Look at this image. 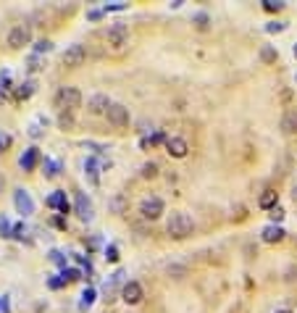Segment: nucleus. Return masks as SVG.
Segmentation results:
<instances>
[{
    "label": "nucleus",
    "mask_w": 297,
    "mask_h": 313,
    "mask_svg": "<svg viewBox=\"0 0 297 313\" xmlns=\"http://www.w3.org/2000/svg\"><path fill=\"white\" fill-rule=\"evenodd\" d=\"M268 216H271V221H273V224H279V221H282V218H284V211H282V208H279V206H276V208H273V211H271V213H268Z\"/></svg>",
    "instance_id": "f704fd0d"
},
{
    "label": "nucleus",
    "mask_w": 297,
    "mask_h": 313,
    "mask_svg": "<svg viewBox=\"0 0 297 313\" xmlns=\"http://www.w3.org/2000/svg\"><path fill=\"white\" fill-rule=\"evenodd\" d=\"M142 176H145V179H155V176H158V163H153V161L145 163V166H142Z\"/></svg>",
    "instance_id": "a878e982"
},
{
    "label": "nucleus",
    "mask_w": 297,
    "mask_h": 313,
    "mask_svg": "<svg viewBox=\"0 0 297 313\" xmlns=\"http://www.w3.org/2000/svg\"><path fill=\"white\" fill-rule=\"evenodd\" d=\"M58 124H61V129H71L74 126V114H61Z\"/></svg>",
    "instance_id": "cd10ccee"
},
{
    "label": "nucleus",
    "mask_w": 297,
    "mask_h": 313,
    "mask_svg": "<svg viewBox=\"0 0 297 313\" xmlns=\"http://www.w3.org/2000/svg\"><path fill=\"white\" fill-rule=\"evenodd\" d=\"M74 211H77V216L82 221H92V216H95L92 203H89V197L84 192H77V197H74Z\"/></svg>",
    "instance_id": "6e6552de"
},
{
    "label": "nucleus",
    "mask_w": 297,
    "mask_h": 313,
    "mask_svg": "<svg viewBox=\"0 0 297 313\" xmlns=\"http://www.w3.org/2000/svg\"><path fill=\"white\" fill-rule=\"evenodd\" d=\"M105 40H108V45L110 48H124V45L129 42V29L124 27V24H113V27H108V32H105Z\"/></svg>",
    "instance_id": "423d86ee"
},
{
    "label": "nucleus",
    "mask_w": 297,
    "mask_h": 313,
    "mask_svg": "<svg viewBox=\"0 0 297 313\" xmlns=\"http://www.w3.org/2000/svg\"><path fill=\"white\" fill-rule=\"evenodd\" d=\"M61 279L68 284V282H77V279H82V271H79V268H63V271H61Z\"/></svg>",
    "instance_id": "b1692460"
},
{
    "label": "nucleus",
    "mask_w": 297,
    "mask_h": 313,
    "mask_svg": "<svg viewBox=\"0 0 297 313\" xmlns=\"http://www.w3.org/2000/svg\"><path fill=\"white\" fill-rule=\"evenodd\" d=\"M105 261L108 263H119V248H116V245H108V248H105Z\"/></svg>",
    "instance_id": "393cba45"
},
{
    "label": "nucleus",
    "mask_w": 297,
    "mask_h": 313,
    "mask_svg": "<svg viewBox=\"0 0 297 313\" xmlns=\"http://www.w3.org/2000/svg\"><path fill=\"white\" fill-rule=\"evenodd\" d=\"M13 237L16 240H24L27 237V227H24V224H16V227H13Z\"/></svg>",
    "instance_id": "72a5a7b5"
},
{
    "label": "nucleus",
    "mask_w": 297,
    "mask_h": 313,
    "mask_svg": "<svg viewBox=\"0 0 297 313\" xmlns=\"http://www.w3.org/2000/svg\"><path fill=\"white\" fill-rule=\"evenodd\" d=\"M92 303H95V289H92V287H87L84 292H82V303H79V308H82V310H87Z\"/></svg>",
    "instance_id": "4be33fe9"
},
{
    "label": "nucleus",
    "mask_w": 297,
    "mask_h": 313,
    "mask_svg": "<svg viewBox=\"0 0 297 313\" xmlns=\"http://www.w3.org/2000/svg\"><path fill=\"white\" fill-rule=\"evenodd\" d=\"M284 229L279 227V224H268V227L261 232V237H263V242H268V245H276V242H282L284 240Z\"/></svg>",
    "instance_id": "ddd939ff"
},
{
    "label": "nucleus",
    "mask_w": 297,
    "mask_h": 313,
    "mask_svg": "<svg viewBox=\"0 0 297 313\" xmlns=\"http://www.w3.org/2000/svg\"><path fill=\"white\" fill-rule=\"evenodd\" d=\"M276 313H292V310H276Z\"/></svg>",
    "instance_id": "79ce46f5"
},
{
    "label": "nucleus",
    "mask_w": 297,
    "mask_h": 313,
    "mask_svg": "<svg viewBox=\"0 0 297 313\" xmlns=\"http://www.w3.org/2000/svg\"><path fill=\"white\" fill-rule=\"evenodd\" d=\"M63 284H66L63 279H55V277H50V279H48V287H50V289H61Z\"/></svg>",
    "instance_id": "c9c22d12"
},
{
    "label": "nucleus",
    "mask_w": 297,
    "mask_h": 313,
    "mask_svg": "<svg viewBox=\"0 0 297 313\" xmlns=\"http://www.w3.org/2000/svg\"><path fill=\"white\" fill-rule=\"evenodd\" d=\"M21 169H24V171H34V166L40 163V150L37 148H29L24 155H21Z\"/></svg>",
    "instance_id": "2eb2a0df"
},
{
    "label": "nucleus",
    "mask_w": 297,
    "mask_h": 313,
    "mask_svg": "<svg viewBox=\"0 0 297 313\" xmlns=\"http://www.w3.org/2000/svg\"><path fill=\"white\" fill-rule=\"evenodd\" d=\"M29 40H32V32H29V27H24V24L13 27V29L8 32V37H6V42H8L11 50H21L24 45H29Z\"/></svg>",
    "instance_id": "20e7f679"
},
{
    "label": "nucleus",
    "mask_w": 297,
    "mask_h": 313,
    "mask_svg": "<svg viewBox=\"0 0 297 313\" xmlns=\"http://www.w3.org/2000/svg\"><path fill=\"white\" fill-rule=\"evenodd\" d=\"M282 132L287 134V137H292V134H297V114L294 111H287V114L282 116Z\"/></svg>",
    "instance_id": "dca6fc26"
},
{
    "label": "nucleus",
    "mask_w": 297,
    "mask_h": 313,
    "mask_svg": "<svg viewBox=\"0 0 297 313\" xmlns=\"http://www.w3.org/2000/svg\"><path fill=\"white\" fill-rule=\"evenodd\" d=\"M55 105L61 108V114H77L82 108V93L77 87H61L55 95Z\"/></svg>",
    "instance_id": "f03ea898"
},
{
    "label": "nucleus",
    "mask_w": 297,
    "mask_h": 313,
    "mask_svg": "<svg viewBox=\"0 0 297 313\" xmlns=\"http://www.w3.org/2000/svg\"><path fill=\"white\" fill-rule=\"evenodd\" d=\"M113 103L108 100V95H92L87 100V108H89V114H95V116H100V114H108V108H110Z\"/></svg>",
    "instance_id": "f8f14e48"
},
{
    "label": "nucleus",
    "mask_w": 297,
    "mask_h": 313,
    "mask_svg": "<svg viewBox=\"0 0 297 313\" xmlns=\"http://www.w3.org/2000/svg\"><path fill=\"white\" fill-rule=\"evenodd\" d=\"M53 263H58V266H63L66 268V258H63V253H58V250H50V255H48Z\"/></svg>",
    "instance_id": "2f4dec72"
},
{
    "label": "nucleus",
    "mask_w": 297,
    "mask_h": 313,
    "mask_svg": "<svg viewBox=\"0 0 297 313\" xmlns=\"http://www.w3.org/2000/svg\"><path fill=\"white\" fill-rule=\"evenodd\" d=\"M263 8H266L268 13H273V11H282V8H284V3H273V0H266Z\"/></svg>",
    "instance_id": "473e14b6"
},
{
    "label": "nucleus",
    "mask_w": 297,
    "mask_h": 313,
    "mask_svg": "<svg viewBox=\"0 0 297 313\" xmlns=\"http://www.w3.org/2000/svg\"><path fill=\"white\" fill-rule=\"evenodd\" d=\"M163 200L161 197H145L142 203H140V213H142V218H147V221H155V218H161V213H163Z\"/></svg>",
    "instance_id": "39448f33"
},
{
    "label": "nucleus",
    "mask_w": 297,
    "mask_h": 313,
    "mask_svg": "<svg viewBox=\"0 0 297 313\" xmlns=\"http://www.w3.org/2000/svg\"><path fill=\"white\" fill-rule=\"evenodd\" d=\"M48 206L55 208L58 213H68V211H71V206H68V200H66V192H63V190H58V192H53V195L48 197Z\"/></svg>",
    "instance_id": "4468645a"
},
{
    "label": "nucleus",
    "mask_w": 297,
    "mask_h": 313,
    "mask_svg": "<svg viewBox=\"0 0 297 313\" xmlns=\"http://www.w3.org/2000/svg\"><path fill=\"white\" fill-rule=\"evenodd\" d=\"M0 237H13L11 227H8V218L6 216H0Z\"/></svg>",
    "instance_id": "c85d7f7f"
},
{
    "label": "nucleus",
    "mask_w": 297,
    "mask_h": 313,
    "mask_svg": "<svg viewBox=\"0 0 297 313\" xmlns=\"http://www.w3.org/2000/svg\"><path fill=\"white\" fill-rule=\"evenodd\" d=\"M145 292H142V284L140 282H124L121 287V300L126 305H137V303H142Z\"/></svg>",
    "instance_id": "0eeeda50"
},
{
    "label": "nucleus",
    "mask_w": 297,
    "mask_h": 313,
    "mask_svg": "<svg viewBox=\"0 0 297 313\" xmlns=\"http://www.w3.org/2000/svg\"><path fill=\"white\" fill-rule=\"evenodd\" d=\"M58 171H61V163H58V161H48V158H45V176H48V179H55Z\"/></svg>",
    "instance_id": "5701e85b"
},
{
    "label": "nucleus",
    "mask_w": 297,
    "mask_h": 313,
    "mask_svg": "<svg viewBox=\"0 0 297 313\" xmlns=\"http://www.w3.org/2000/svg\"><path fill=\"white\" fill-rule=\"evenodd\" d=\"M34 87H37V84H34L32 79L24 82V84H18V87H16V100H29V98L34 95Z\"/></svg>",
    "instance_id": "a211bd4d"
},
{
    "label": "nucleus",
    "mask_w": 297,
    "mask_h": 313,
    "mask_svg": "<svg viewBox=\"0 0 297 313\" xmlns=\"http://www.w3.org/2000/svg\"><path fill=\"white\" fill-rule=\"evenodd\" d=\"M121 279H124V271H121V268H119L116 274H110V279L105 282V300H110L113 289H116V284H121Z\"/></svg>",
    "instance_id": "aec40b11"
},
{
    "label": "nucleus",
    "mask_w": 297,
    "mask_h": 313,
    "mask_svg": "<svg viewBox=\"0 0 297 313\" xmlns=\"http://www.w3.org/2000/svg\"><path fill=\"white\" fill-rule=\"evenodd\" d=\"M87 58V50H84V45H71V48H66L63 56H61V63L66 66V69H79V66L84 63Z\"/></svg>",
    "instance_id": "7ed1b4c3"
},
{
    "label": "nucleus",
    "mask_w": 297,
    "mask_h": 313,
    "mask_svg": "<svg viewBox=\"0 0 297 313\" xmlns=\"http://www.w3.org/2000/svg\"><path fill=\"white\" fill-rule=\"evenodd\" d=\"M284 27H287V24H279V21H271V24L266 27V32H282Z\"/></svg>",
    "instance_id": "e433bc0d"
},
{
    "label": "nucleus",
    "mask_w": 297,
    "mask_h": 313,
    "mask_svg": "<svg viewBox=\"0 0 297 313\" xmlns=\"http://www.w3.org/2000/svg\"><path fill=\"white\" fill-rule=\"evenodd\" d=\"M166 232L174 237V240H187L192 232H195V224L187 213H171L169 216V224H166Z\"/></svg>",
    "instance_id": "f257e3e1"
},
{
    "label": "nucleus",
    "mask_w": 297,
    "mask_h": 313,
    "mask_svg": "<svg viewBox=\"0 0 297 313\" xmlns=\"http://www.w3.org/2000/svg\"><path fill=\"white\" fill-rule=\"evenodd\" d=\"M108 121L113 124V126H126L129 124V108L126 105H121V103H113L110 108H108Z\"/></svg>",
    "instance_id": "1a4fd4ad"
},
{
    "label": "nucleus",
    "mask_w": 297,
    "mask_h": 313,
    "mask_svg": "<svg viewBox=\"0 0 297 313\" xmlns=\"http://www.w3.org/2000/svg\"><path fill=\"white\" fill-rule=\"evenodd\" d=\"M192 24H195L200 32H205V29H208V24H211V16H208V13H195V16H192Z\"/></svg>",
    "instance_id": "412c9836"
},
{
    "label": "nucleus",
    "mask_w": 297,
    "mask_h": 313,
    "mask_svg": "<svg viewBox=\"0 0 297 313\" xmlns=\"http://www.w3.org/2000/svg\"><path fill=\"white\" fill-rule=\"evenodd\" d=\"M50 48H53V42H50V40H40V42L34 45V50H37V53H48Z\"/></svg>",
    "instance_id": "7c9ffc66"
},
{
    "label": "nucleus",
    "mask_w": 297,
    "mask_h": 313,
    "mask_svg": "<svg viewBox=\"0 0 297 313\" xmlns=\"http://www.w3.org/2000/svg\"><path fill=\"white\" fill-rule=\"evenodd\" d=\"M100 163L95 161V158H87V163H84V174L89 176V182H92V185H98V179H100Z\"/></svg>",
    "instance_id": "6ab92c4d"
},
{
    "label": "nucleus",
    "mask_w": 297,
    "mask_h": 313,
    "mask_svg": "<svg viewBox=\"0 0 297 313\" xmlns=\"http://www.w3.org/2000/svg\"><path fill=\"white\" fill-rule=\"evenodd\" d=\"M13 200H16V208H18L21 216H32V213H34V200L29 197L27 190H21V187H18V190L13 192Z\"/></svg>",
    "instance_id": "9d476101"
},
{
    "label": "nucleus",
    "mask_w": 297,
    "mask_h": 313,
    "mask_svg": "<svg viewBox=\"0 0 297 313\" xmlns=\"http://www.w3.org/2000/svg\"><path fill=\"white\" fill-rule=\"evenodd\" d=\"M37 69H40V63H37V58H32L29 61V71H37Z\"/></svg>",
    "instance_id": "4c0bfd02"
},
{
    "label": "nucleus",
    "mask_w": 297,
    "mask_h": 313,
    "mask_svg": "<svg viewBox=\"0 0 297 313\" xmlns=\"http://www.w3.org/2000/svg\"><path fill=\"white\" fill-rule=\"evenodd\" d=\"M276 203H279V192H276V190H266V192L258 197V206H261V208H268V211L276 208Z\"/></svg>",
    "instance_id": "f3484780"
},
{
    "label": "nucleus",
    "mask_w": 297,
    "mask_h": 313,
    "mask_svg": "<svg viewBox=\"0 0 297 313\" xmlns=\"http://www.w3.org/2000/svg\"><path fill=\"white\" fill-rule=\"evenodd\" d=\"M166 153L171 155V158H184V155L190 153V145L184 137H169L166 140Z\"/></svg>",
    "instance_id": "9b49d317"
},
{
    "label": "nucleus",
    "mask_w": 297,
    "mask_h": 313,
    "mask_svg": "<svg viewBox=\"0 0 297 313\" xmlns=\"http://www.w3.org/2000/svg\"><path fill=\"white\" fill-rule=\"evenodd\" d=\"M11 145H13V137H11L8 132H0V153H6Z\"/></svg>",
    "instance_id": "bb28decb"
},
{
    "label": "nucleus",
    "mask_w": 297,
    "mask_h": 313,
    "mask_svg": "<svg viewBox=\"0 0 297 313\" xmlns=\"http://www.w3.org/2000/svg\"><path fill=\"white\" fill-rule=\"evenodd\" d=\"M292 197H294V203H297V185H294V192H292Z\"/></svg>",
    "instance_id": "ea45409f"
},
{
    "label": "nucleus",
    "mask_w": 297,
    "mask_h": 313,
    "mask_svg": "<svg viewBox=\"0 0 297 313\" xmlns=\"http://www.w3.org/2000/svg\"><path fill=\"white\" fill-rule=\"evenodd\" d=\"M294 56H297V45H294Z\"/></svg>",
    "instance_id": "37998d69"
},
{
    "label": "nucleus",
    "mask_w": 297,
    "mask_h": 313,
    "mask_svg": "<svg viewBox=\"0 0 297 313\" xmlns=\"http://www.w3.org/2000/svg\"><path fill=\"white\" fill-rule=\"evenodd\" d=\"M261 58H263L266 63H273V61H276V50H273V48H263V50H261Z\"/></svg>",
    "instance_id": "c756f323"
},
{
    "label": "nucleus",
    "mask_w": 297,
    "mask_h": 313,
    "mask_svg": "<svg viewBox=\"0 0 297 313\" xmlns=\"http://www.w3.org/2000/svg\"><path fill=\"white\" fill-rule=\"evenodd\" d=\"M3 185H6V179H3V176H0V190H3Z\"/></svg>",
    "instance_id": "a19ab883"
},
{
    "label": "nucleus",
    "mask_w": 297,
    "mask_h": 313,
    "mask_svg": "<svg viewBox=\"0 0 297 313\" xmlns=\"http://www.w3.org/2000/svg\"><path fill=\"white\" fill-rule=\"evenodd\" d=\"M87 16H89V19H100V16H103V11H89Z\"/></svg>",
    "instance_id": "58836bf2"
}]
</instances>
